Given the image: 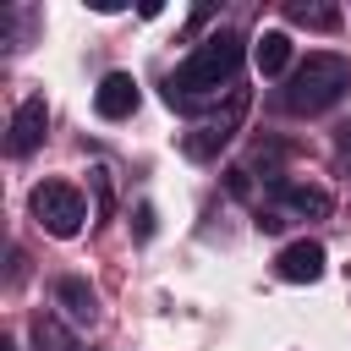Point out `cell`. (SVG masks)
Masks as SVG:
<instances>
[{
    "label": "cell",
    "instance_id": "6da1fadb",
    "mask_svg": "<svg viewBox=\"0 0 351 351\" xmlns=\"http://www.w3.org/2000/svg\"><path fill=\"white\" fill-rule=\"evenodd\" d=\"M241 60H247L241 33H230V27L208 33V38L176 66V77L165 82V104H170V110H197V99H208V93H219V88L236 82Z\"/></svg>",
    "mask_w": 351,
    "mask_h": 351
},
{
    "label": "cell",
    "instance_id": "7a4b0ae2",
    "mask_svg": "<svg viewBox=\"0 0 351 351\" xmlns=\"http://www.w3.org/2000/svg\"><path fill=\"white\" fill-rule=\"evenodd\" d=\"M346 88H351V60L335 55V49H313L285 82V110L291 115H318V110L340 104Z\"/></svg>",
    "mask_w": 351,
    "mask_h": 351
},
{
    "label": "cell",
    "instance_id": "3957f363",
    "mask_svg": "<svg viewBox=\"0 0 351 351\" xmlns=\"http://www.w3.org/2000/svg\"><path fill=\"white\" fill-rule=\"evenodd\" d=\"M27 208H33V219L49 230V236H77L82 230V219H88V203H82V192L71 186V181H38L33 186V197H27Z\"/></svg>",
    "mask_w": 351,
    "mask_h": 351
},
{
    "label": "cell",
    "instance_id": "277c9868",
    "mask_svg": "<svg viewBox=\"0 0 351 351\" xmlns=\"http://www.w3.org/2000/svg\"><path fill=\"white\" fill-rule=\"evenodd\" d=\"M44 126H49V104L33 93V99H22L16 104V115H11V132H5V148L16 154V159H27L38 143H44Z\"/></svg>",
    "mask_w": 351,
    "mask_h": 351
},
{
    "label": "cell",
    "instance_id": "5b68a950",
    "mask_svg": "<svg viewBox=\"0 0 351 351\" xmlns=\"http://www.w3.org/2000/svg\"><path fill=\"white\" fill-rule=\"evenodd\" d=\"M241 110H247V93H236V99H230V110H225L219 121H208V126H197V132H186V143H181V148H186L192 159H214V154H219V148L230 143V132H236V121H241Z\"/></svg>",
    "mask_w": 351,
    "mask_h": 351
},
{
    "label": "cell",
    "instance_id": "8992f818",
    "mask_svg": "<svg viewBox=\"0 0 351 351\" xmlns=\"http://www.w3.org/2000/svg\"><path fill=\"white\" fill-rule=\"evenodd\" d=\"M137 82H132V71H110L104 82H99V93H93V110L104 115V121H126L132 110H137Z\"/></svg>",
    "mask_w": 351,
    "mask_h": 351
},
{
    "label": "cell",
    "instance_id": "52a82bcc",
    "mask_svg": "<svg viewBox=\"0 0 351 351\" xmlns=\"http://www.w3.org/2000/svg\"><path fill=\"white\" fill-rule=\"evenodd\" d=\"M274 269H280V280H291V285H313V280L324 274V247H318V241H291V247L274 258Z\"/></svg>",
    "mask_w": 351,
    "mask_h": 351
},
{
    "label": "cell",
    "instance_id": "ba28073f",
    "mask_svg": "<svg viewBox=\"0 0 351 351\" xmlns=\"http://www.w3.org/2000/svg\"><path fill=\"white\" fill-rule=\"evenodd\" d=\"M274 197H280L285 214H302V219H324L335 208L324 186H296V181H274Z\"/></svg>",
    "mask_w": 351,
    "mask_h": 351
},
{
    "label": "cell",
    "instance_id": "9c48e42d",
    "mask_svg": "<svg viewBox=\"0 0 351 351\" xmlns=\"http://www.w3.org/2000/svg\"><path fill=\"white\" fill-rule=\"evenodd\" d=\"M55 302L77 318V324H93V313H99V302H93V285L88 280H77V274H66V280H55Z\"/></svg>",
    "mask_w": 351,
    "mask_h": 351
},
{
    "label": "cell",
    "instance_id": "30bf717a",
    "mask_svg": "<svg viewBox=\"0 0 351 351\" xmlns=\"http://www.w3.org/2000/svg\"><path fill=\"white\" fill-rule=\"evenodd\" d=\"M252 60H258V71H263V77H280V71L291 66V38H285L280 27H269V33L252 44Z\"/></svg>",
    "mask_w": 351,
    "mask_h": 351
},
{
    "label": "cell",
    "instance_id": "8fae6325",
    "mask_svg": "<svg viewBox=\"0 0 351 351\" xmlns=\"http://www.w3.org/2000/svg\"><path fill=\"white\" fill-rule=\"evenodd\" d=\"M285 16L296 27H318V33H335L340 27V11L335 5H285Z\"/></svg>",
    "mask_w": 351,
    "mask_h": 351
},
{
    "label": "cell",
    "instance_id": "7c38bea8",
    "mask_svg": "<svg viewBox=\"0 0 351 351\" xmlns=\"http://www.w3.org/2000/svg\"><path fill=\"white\" fill-rule=\"evenodd\" d=\"M33 340H38V351H82V346H77L55 318H44V313L33 318Z\"/></svg>",
    "mask_w": 351,
    "mask_h": 351
},
{
    "label": "cell",
    "instance_id": "4fadbf2b",
    "mask_svg": "<svg viewBox=\"0 0 351 351\" xmlns=\"http://www.w3.org/2000/svg\"><path fill=\"white\" fill-rule=\"evenodd\" d=\"M137 236H154V208H148V203L137 208Z\"/></svg>",
    "mask_w": 351,
    "mask_h": 351
},
{
    "label": "cell",
    "instance_id": "5bb4252c",
    "mask_svg": "<svg viewBox=\"0 0 351 351\" xmlns=\"http://www.w3.org/2000/svg\"><path fill=\"white\" fill-rule=\"evenodd\" d=\"M340 154H346V159H351V121H346V126H340Z\"/></svg>",
    "mask_w": 351,
    "mask_h": 351
}]
</instances>
